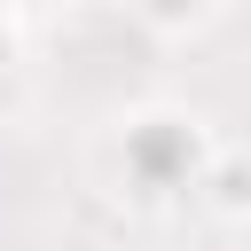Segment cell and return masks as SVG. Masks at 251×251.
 <instances>
[{
	"label": "cell",
	"instance_id": "6da1fadb",
	"mask_svg": "<svg viewBox=\"0 0 251 251\" xmlns=\"http://www.w3.org/2000/svg\"><path fill=\"white\" fill-rule=\"evenodd\" d=\"M220 141L204 126V110L188 102H141L118 118V180L133 188V204H196L204 173H212Z\"/></svg>",
	"mask_w": 251,
	"mask_h": 251
},
{
	"label": "cell",
	"instance_id": "7a4b0ae2",
	"mask_svg": "<svg viewBox=\"0 0 251 251\" xmlns=\"http://www.w3.org/2000/svg\"><path fill=\"white\" fill-rule=\"evenodd\" d=\"M196 204L220 212V220H243V212H251V157H243V149H220L212 173H204V188H196Z\"/></svg>",
	"mask_w": 251,
	"mask_h": 251
},
{
	"label": "cell",
	"instance_id": "3957f363",
	"mask_svg": "<svg viewBox=\"0 0 251 251\" xmlns=\"http://www.w3.org/2000/svg\"><path fill=\"white\" fill-rule=\"evenodd\" d=\"M126 8H133V24L149 39H196L220 16V0H126Z\"/></svg>",
	"mask_w": 251,
	"mask_h": 251
},
{
	"label": "cell",
	"instance_id": "277c9868",
	"mask_svg": "<svg viewBox=\"0 0 251 251\" xmlns=\"http://www.w3.org/2000/svg\"><path fill=\"white\" fill-rule=\"evenodd\" d=\"M16 55H24V31H16V16H8V0H0V78L16 71Z\"/></svg>",
	"mask_w": 251,
	"mask_h": 251
},
{
	"label": "cell",
	"instance_id": "5b68a950",
	"mask_svg": "<svg viewBox=\"0 0 251 251\" xmlns=\"http://www.w3.org/2000/svg\"><path fill=\"white\" fill-rule=\"evenodd\" d=\"M227 8H251V0H220V16H227Z\"/></svg>",
	"mask_w": 251,
	"mask_h": 251
}]
</instances>
